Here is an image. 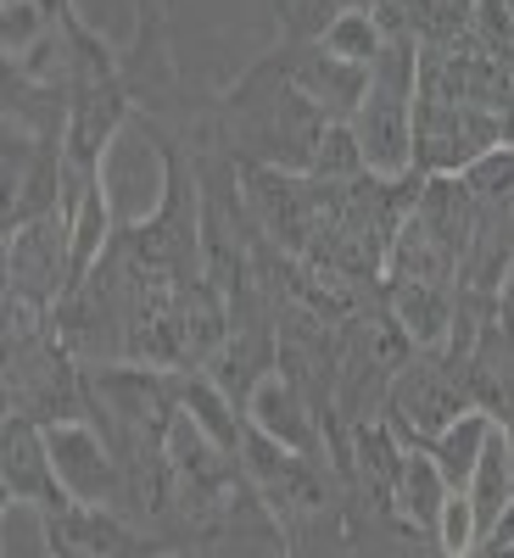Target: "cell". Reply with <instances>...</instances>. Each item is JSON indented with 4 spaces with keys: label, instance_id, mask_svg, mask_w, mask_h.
<instances>
[{
    "label": "cell",
    "instance_id": "6da1fadb",
    "mask_svg": "<svg viewBox=\"0 0 514 558\" xmlns=\"http://www.w3.org/2000/svg\"><path fill=\"white\" fill-rule=\"evenodd\" d=\"M476 402H470V386H464V375L447 363V357H437V352H414L403 368H397V380H392V391H386V408H381V418L397 430V441L403 447H419L426 452L447 425H458L464 413H470Z\"/></svg>",
    "mask_w": 514,
    "mask_h": 558
},
{
    "label": "cell",
    "instance_id": "7a4b0ae2",
    "mask_svg": "<svg viewBox=\"0 0 514 558\" xmlns=\"http://www.w3.org/2000/svg\"><path fill=\"white\" fill-rule=\"evenodd\" d=\"M492 146H509V123L470 101H414V173H464Z\"/></svg>",
    "mask_w": 514,
    "mask_h": 558
},
{
    "label": "cell",
    "instance_id": "3957f363",
    "mask_svg": "<svg viewBox=\"0 0 514 558\" xmlns=\"http://www.w3.org/2000/svg\"><path fill=\"white\" fill-rule=\"evenodd\" d=\"M73 291V229L68 213H45L7 229V296L51 313Z\"/></svg>",
    "mask_w": 514,
    "mask_h": 558
},
{
    "label": "cell",
    "instance_id": "277c9868",
    "mask_svg": "<svg viewBox=\"0 0 514 558\" xmlns=\"http://www.w3.org/2000/svg\"><path fill=\"white\" fill-rule=\"evenodd\" d=\"M45 441H51L62 486L79 502L118 508L123 514V463H118L112 441L96 430V418H62V425H45Z\"/></svg>",
    "mask_w": 514,
    "mask_h": 558
},
{
    "label": "cell",
    "instance_id": "5b68a950",
    "mask_svg": "<svg viewBox=\"0 0 514 558\" xmlns=\"http://www.w3.org/2000/svg\"><path fill=\"white\" fill-rule=\"evenodd\" d=\"M0 475H7V502L12 508H34V514H68L79 502L62 475H57V458L51 441H45V425L34 418H7V458H0Z\"/></svg>",
    "mask_w": 514,
    "mask_h": 558
},
{
    "label": "cell",
    "instance_id": "8992f818",
    "mask_svg": "<svg viewBox=\"0 0 514 558\" xmlns=\"http://www.w3.org/2000/svg\"><path fill=\"white\" fill-rule=\"evenodd\" d=\"M279 57H286V78L331 123H352L358 118V107L369 96V68L331 57L319 39H286V45H279Z\"/></svg>",
    "mask_w": 514,
    "mask_h": 558
},
{
    "label": "cell",
    "instance_id": "52a82bcc",
    "mask_svg": "<svg viewBox=\"0 0 514 558\" xmlns=\"http://www.w3.org/2000/svg\"><path fill=\"white\" fill-rule=\"evenodd\" d=\"M45 547L51 558H152L146 536H140L118 508H89L73 502L68 514H45Z\"/></svg>",
    "mask_w": 514,
    "mask_h": 558
},
{
    "label": "cell",
    "instance_id": "ba28073f",
    "mask_svg": "<svg viewBox=\"0 0 514 558\" xmlns=\"http://www.w3.org/2000/svg\"><path fill=\"white\" fill-rule=\"evenodd\" d=\"M319 418H324V413L308 402V391H302L297 380H286L279 368H274V375H263L258 391L247 397V425H258L268 441L291 447V452H302V458H319V447H324Z\"/></svg>",
    "mask_w": 514,
    "mask_h": 558
},
{
    "label": "cell",
    "instance_id": "9c48e42d",
    "mask_svg": "<svg viewBox=\"0 0 514 558\" xmlns=\"http://www.w3.org/2000/svg\"><path fill=\"white\" fill-rule=\"evenodd\" d=\"M386 313L403 324V336L414 341V352H447L453 341V318H458V291L453 286H419V279H403V286H386Z\"/></svg>",
    "mask_w": 514,
    "mask_h": 558
},
{
    "label": "cell",
    "instance_id": "30bf717a",
    "mask_svg": "<svg viewBox=\"0 0 514 558\" xmlns=\"http://www.w3.org/2000/svg\"><path fill=\"white\" fill-rule=\"evenodd\" d=\"M447 497H453V486H447V475H442V463H437L431 452L408 447V452H403L397 492H392V514L403 520V531H414V536H437V520H442Z\"/></svg>",
    "mask_w": 514,
    "mask_h": 558
},
{
    "label": "cell",
    "instance_id": "8fae6325",
    "mask_svg": "<svg viewBox=\"0 0 514 558\" xmlns=\"http://www.w3.org/2000/svg\"><path fill=\"white\" fill-rule=\"evenodd\" d=\"M492 425H498V418H492L487 408H470V413L458 418V425H447V430L426 447V452L442 463V475H447L453 492H470V475H476V463H481V452H487Z\"/></svg>",
    "mask_w": 514,
    "mask_h": 558
},
{
    "label": "cell",
    "instance_id": "7c38bea8",
    "mask_svg": "<svg viewBox=\"0 0 514 558\" xmlns=\"http://www.w3.org/2000/svg\"><path fill=\"white\" fill-rule=\"evenodd\" d=\"M514 502V452H509V436L492 425L487 436V452L476 463V475H470V508H476V525L481 536L503 520V508Z\"/></svg>",
    "mask_w": 514,
    "mask_h": 558
},
{
    "label": "cell",
    "instance_id": "4fadbf2b",
    "mask_svg": "<svg viewBox=\"0 0 514 558\" xmlns=\"http://www.w3.org/2000/svg\"><path fill=\"white\" fill-rule=\"evenodd\" d=\"M319 45L331 57H342V62H358V68H369L381 57V45H386V23H381V12H369V7H352V12H342L331 28L319 34Z\"/></svg>",
    "mask_w": 514,
    "mask_h": 558
},
{
    "label": "cell",
    "instance_id": "5bb4252c",
    "mask_svg": "<svg viewBox=\"0 0 514 558\" xmlns=\"http://www.w3.org/2000/svg\"><path fill=\"white\" fill-rule=\"evenodd\" d=\"M458 179L470 184L476 207H509L514 202V146H492L487 157H476Z\"/></svg>",
    "mask_w": 514,
    "mask_h": 558
},
{
    "label": "cell",
    "instance_id": "9a60e30c",
    "mask_svg": "<svg viewBox=\"0 0 514 558\" xmlns=\"http://www.w3.org/2000/svg\"><path fill=\"white\" fill-rule=\"evenodd\" d=\"M442 558H470L476 542H481V525H476V508H470V492H453L447 508H442V520H437V536Z\"/></svg>",
    "mask_w": 514,
    "mask_h": 558
},
{
    "label": "cell",
    "instance_id": "2e32d148",
    "mask_svg": "<svg viewBox=\"0 0 514 558\" xmlns=\"http://www.w3.org/2000/svg\"><path fill=\"white\" fill-rule=\"evenodd\" d=\"M470 558H514V502L503 508V520L476 542V553H470Z\"/></svg>",
    "mask_w": 514,
    "mask_h": 558
},
{
    "label": "cell",
    "instance_id": "e0dca14e",
    "mask_svg": "<svg viewBox=\"0 0 514 558\" xmlns=\"http://www.w3.org/2000/svg\"><path fill=\"white\" fill-rule=\"evenodd\" d=\"M498 330H503V341L514 347V263H509L503 286H498Z\"/></svg>",
    "mask_w": 514,
    "mask_h": 558
},
{
    "label": "cell",
    "instance_id": "ac0fdd59",
    "mask_svg": "<svg viewBox=\"0 0 514 558\" xmlns=\"http://www.w3.org/2000/svg\"><path fill=\"white\" fill-rule=\"evenodd\" d=\"M509 146H514V134H509Z\"/></svg>",
    "mask_w": 514,
    "mask_h": 558
}]
</instances>
